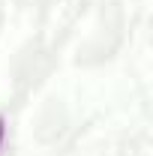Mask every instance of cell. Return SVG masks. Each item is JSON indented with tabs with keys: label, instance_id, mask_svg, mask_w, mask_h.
<instances>
[{
	"label": "cell",
	"instance_id": "1",
	"mask_svg": "<svg viewBox=\"0 0 153 156\" xmlns=\"http://www.w3.org/2000/svg\"><path fill=\"white\" fill-rule=\"evenodd\" d=\"M3 129H6V126H3V117H0V141H3Z\"/></svg>",
	"mask_w": 153,
	"mask_h": 156
}]
</instances>
